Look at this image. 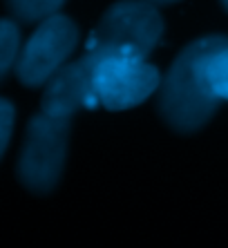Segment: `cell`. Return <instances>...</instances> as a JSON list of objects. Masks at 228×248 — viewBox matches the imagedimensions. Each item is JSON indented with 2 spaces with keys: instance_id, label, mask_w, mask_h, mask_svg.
I'll return each mask as SVG.
<instances>
[{
  "instance_id": "cell-3",
  "label": "cell",
  "mask_w": 228,
  "mask_h": 248,
  "mask_svg": "<svg viewBox=\"0 0 228 248\" xmlns=\"http://www.w3.org/2000/svg\"><path fill=\"white\" fill-rule=\"evenodd\" d=\"M67 139L69 119L38 112L29 121L18 159V179L27 190L45 195L56 188L63 174Z\"/></svg>"
},
{
  "instance_id": "cell-10",
  "label": "cell",
  "mask_w": 228,
  "mask_h": 248,
  "mask_svg": "<svg viewBox=\"0 0 228 248\" xmlns=\"http://www.w3.org/2000/svg\"><path fill=\"white\" fill-rule=\"evenodd\" d=\"M0 123H2V130H0V134H2L0 152L5 155L7 145L12 141V130H14V105L9 103V101H2V103H0Z\"/></svg>"
},
{
  "instance_id": "cell-4",
  "label": "cell",
  "mask_w": 228,
  "mask_h": 248,
  "mask_svg": "<svg viewBox=\"0 0 228 248\" xmlns=\"http://www.w3.org/2000/svg\"><path fill=\"white\" fill-rule=\"evenodd\" d=\"M163 34L157 5L148 0H121L98 20L87 41V52L94 49H128L150 56Z\"/></svg>"
},
{
  "instance_id": "cell-6",
  "label": "cell",
  "mask_w": 228,
  "mask_h": 248,
  "mask_svg": "<svg viewBox=\"0 0 228 248\" xmlns=\"http://www.w3.org/2000/svg\"><path fill=\"white\" fill-rule=\"evenodd\" d=\"M81 108H98L92 87V54L85 52L79 61L67 63L45 83L40 112L58 119H72Z\"/></svg>"
},
{
  "instance_id": "cell-5",
  "label": "cell",
  "mask_w": 228,
  "mask_h": 248,
  "mask_svg": "<svg viewBox=\"0 0 228 248\" xmlns=\"http://www.w3.org/2000/svg\"><path fill=\"white\" fill-rule=\"evenodd\" d=\"M76 41H79V29L69 18L56 14L47 18L45 23H40L18 56L16 74L20 83L27 87L45 85L58 69L67 65Z\"/></svg>"
},
{
  "instance_id": "cell-12",
  "label": "cell",
  "mask_w": 228,
  "mask_h": 248,
  "mask_svg": "<svg viewBox=\"0 0 228 248\" xmlns=\"http://www.w3.org/2000/svg\"><path fill=\"white\" fill-rule=\"evenodd\" d=\"M222 5H224V9L228 12V0H222Z\"/></svg>"
},
{
  "instance_id": "cell-11",
  "label": "cell",
  "mask_w": 228,
  "mask_h": 248,
  "mask_svg": "<svg viewBox=\"0 0 228 248\" xmlns=\"http://www.w3.org/2000/svg\"><path fill=\"white\" fill-rule=\"evenodd\" d=\"M148 2H152V5L161 7V5H170V2H177V0H148Z\"/></svg>"
},
{
  "instance_id": "cell-7",
  "label": "cell",
  "mask_w": 228,
  "mask_h": 248,
  "mask_svg": "<svg viewBox=\"0 0 228 248\" xmlns=\"http://www.w3.org/2000/svg\"><path fill=\"white\" fill-rule=\"evenodd\" d=\"M65 0H7V9L16 20L25 25L45 23L47 18L56 16Z\"/></svg>"
},
{
  "instance_id": "cell-1",
  "label": "cell",
  "mask_w": 228,
  "mask_h": 248,
  "mask_svg": "<svg viewBox=\"0 0 228 248\" xmlns=\"http://www.w3.org/2000/svg\"><path fill=\"white\" fill-rule=\"evenodd\" d=\"M228 45V36H204L186 45L175 56L170 69L159 85L157 108L159 114L175 132H197L212 119L222 98L208 83V61L222 47Z\"/></svg>"
},
{
  "instance_id": "cell-2",
  "label": "cell",
  "mask_w": 228,
  "mask_h": 248,
  "mask_svg": "<svg viewBox=\"0 0 228 248\" xmlns=\"http://www.w3.org/2000/svg\"><path fill=\"white\" fill-rule=\"evenodd\" d=\"M92 87L97 105L108 110H128L150 98L161 85V74L152 63L128 49H94Z\"/></svg>"
},
{
  "instance_id": "cell-9",
  "label": "cell",
  "mask_w": 228,
  "mask_h": 248,
  "mask_svg": "<svg viewBox=\"0 0 228 248\" xmlns=\"http://www.w3.org/2000/svg\"><path fill=\"white\" fill-rule=\"evenodd\" d=\"M206 74H208V83H211L212 92L222 98V101H228V45L222 47L208 61Z\"/></svg>"
},
{
  "instance_id": "cell-8",
  "label": "cell",
  "mask_w": 228,
  "mask_h": 248,
  "mask_svg": "<svg viewBox=\"0 0 228 248\" xmlns=\"http://www.w3.org/2000/svg\"><path fill=\"white\" fill-rule=\"evenodd\" d=\"M23 52L20 47V31H18L14 20H2L0 27V74L7 76L16 67L18 56Z\"/></svg>"
}]
</instances>
